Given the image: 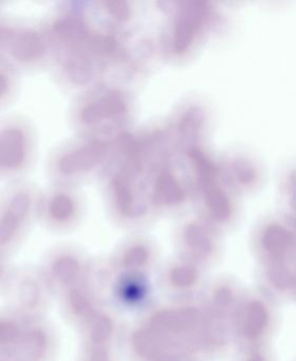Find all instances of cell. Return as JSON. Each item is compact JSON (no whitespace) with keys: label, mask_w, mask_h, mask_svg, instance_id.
<instances>
[{"label":"cell","mask_w":296,"mask_h":361,"mask_svg":"<svg viewBox=\"0 0 296 361\" xmlns=\"http://www.w3.org/2000/svg\"><path fill=\"white\" fill-rule=\"evenodd\" d=\"M160 39V54L168 60L187 56L204 32L209 9L203 4H175Z\"/></svg>","instance_id":"obj_6"},{"label":"cell","mask_w":296,"mask_h":361,"mask_svg":"<svg viewBox=\"0 0 296 361\" xmlns=\"http://www.w3.org/2000/svg\"><path fill=\"white\" fill-rule=\"evenodd\" d=\"M112 155V141L75 136L53 147L46 162V172L54 185L78 187L101 174Z\"/></svg>","instance_id":"obj_2"},{"label":"cell","mask_w":296,"mask_h":361,"mask_svg":"<svg viewBox=\"0 0 296 361\" xmlns=\"http://www.w3.org/2000/svg\"><path fill=\"white\" fill-rule=\"evenodd\" d=\"M53 48L44 23L0 20V61L15 71H34L52 64Z\"/></svg>","instance_id":"obj_3"},{"label":"cell","mask_w":296,"mask_h":361,"mask_svg":"<svg viewBox=\"0 0 296 361\" xmlns=\"http://www.w3.org/2000/svg\"><path fill=\"white\" fill-rule=\"evenodd\" d=\"M36 132L25 116L11 115L0 123V177L2 180H23L36 157Z\"/></svg>","instance_id":"obj_5"},{"label":"cell","mask_w":296,"mask_h":361,"mask_svg":"<svg viewBox=\"0 0 296 361\" xmlns=\"http://www.w3.org/2000/svg\"><path fill=\"white\" fill-rule=\"evenodd\" d=\"M17 92V71L0 61V104L6 106L12 102Z\"/></svg>","instance_id":"obj_11"},{"label":"cell","mask_w":296,"mask_h":361,"mask_svg":"<svg viewBox=\"0 0 296 361\" xmlns=\"http://www.w3.org/2000/svg\"><path fill=\"white\" fill-rule=\"evenodd\" d=\"M101 178L104 200L116 219L133 221L154 212L148 194L147 176L124 160L111 155Z\"/></svg>","instance_id":"obj_4"},{"label":"cell","mask_w":296,"mask_h":361,"mask_svg":"<svg viewBox=\"0 0 296 361\" xmlns=\"http://www.w3.org/2000/svg\"><path fill=\"white\" fill-rule=\"evenodd\" d=\"M93 7L103 16L104 24L114 28L125 29L135 14V5L129 1H97Z\"/></svg>","instance_id":"obj_10"},{"label":"cell","mask_w":296,"mask_h":361,"mask_svg":"<svg viewBox=\"0 0 296 361\" xmlns=\"http://www.w3.org/2000/svg\"><path fill=\"white\" fill-rule=\"evenodd\" d=\"M135 114L128 88L105 80L78 92L70 107V124L78 136L113 141L130 130Z\"/></svg>","instance_id":"obj_1"},{"label":"cell","mask_w":296,"mask_h":361,"mask_svg":"<svg viewBox=\"0 0 296 361\" xmlns=\"http://www.w3.org/2000/svg\"><path fill=\"white\" fill-rule=\"evenodd\" d=\"M82 211V197L78 187L52 183L48 189L40 191L37 214L50 225H72L80 219Z\"/></svg>","instance_id":"obj_8"},{"label":"cell","mask_w":296,"mask_h":361,"mask_svg":"<svg viewBox=\"0 0 296 361\" xmlns=\"http://www.w3.org/2000/svg\"><path fill=\"white\" fill-rule=\"evenodd\" d=\"M147 185L154 212L171 210L185 200L186 189L175 173L173 159L148 175Z\"/></svg>","instance_id":"obj_9"},{"label":"cell","mask_w":296,"mask_h":361,"mask_svg":"<svg viewBox=\"0 0 296 361\" xmlns=\"http://www.w3.org/2000/svg\"><path fill=\"white\" fill-rule=\"evenodd\" d=\"M39 190L29 181L12 183L4 190L0 204L2 240H10L37 213Z\"/></svg>","instance_id":"obj_7"}]
</instances>
